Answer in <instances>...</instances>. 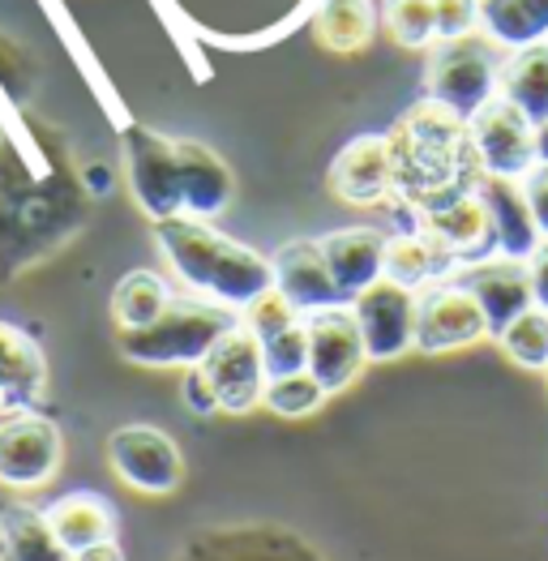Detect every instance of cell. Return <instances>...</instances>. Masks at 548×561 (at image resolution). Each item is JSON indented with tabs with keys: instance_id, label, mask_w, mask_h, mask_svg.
<instances>
[{
	"instance_id": "1",
	"label": "cell",
	"mask_w": 548,
	"mask_h": 561,
	"mask_svg": "<svg viewBox=\"0 0 548 561\" xmlns=\"http://www.w3.org/2000/svg\"><path fill=\"white\" fill-rule=\"evenodd\" d=\"M35 159L0 134V275L13 279L56 253L82 224V188L60 168H31Z\"/></svg>"
},
{
	"instance_id": "2",
	"label": "cell",
	"mask_w": 548,
	"mask_h": 561,
	"mask_svg": "<svg viewBox=\"0 0 548 561\" xmlns=\"http://www.w3.org/2000/svg\"><path fill=\"white\" fill-rule=\"evenodd\" d=\"M386 138L395 150V197L415 210L471 188L480 176L467 141V121L429 94L395 121Z\"/></svg>"
},
{
	"instance_id": "3",
	"label": "cell",
	"mask_w": 548,
	"mask_h": 561,
	"mask_svg": "<svg viewBox=\"0 0 548 561\" xmlns=\"http://www.w3.org/2000/svg\"><path fill=\"white\" fill-rule=\"evenodd\" d=\"M155 244L163 253V262L172 266V275L202 300L244 309L249 300H258L266 287H274L271 257L258 253L253 244H240L224 236L210 219H193L176 215L155 224Z\"/></svg>"
},
{
	"instance_id": "4",
	"label": "cell",
	"mask_w": 548,
	"mask_h": 561,
	"mask_svg": "<svg viewBox=\"0 0 548 561\" xmlns=\"http://www.w3.org/2000/svg\"><path fill=\"white\" fill-rule=\"evenodd\" d=\"M240 322V313L215 300H184L176 296L159 322L141 330H121L116 347L137 369H193L206 360V352Z\"/></svg>"
},
{
	"instance_id": "5",
	"label": "cell",
	"mask_w": 548,
	"mask_h": 561,
	"mask_svg": "<svg viewBox=\"0 0 548 561\" xmlns=\"http://www.w3.org/2000/svg\"><path fill=\"white\" fill-rule=\"evenodd\" d=\"M498 73L502 56L484 31L463 39H437L424 51V94L446 103L463 121H471L498 94Z\"/></svg>"
},
{
	"instance_id": "6",
	"label": "cell",
	"mask_w": 548,
	"mask_h": 561,
	"mask_svg": "<svg viewBox=\"0 0 548 561\" xmlns=\"http://www.w3.org/2000/svg\"><path fill=\"white\" fill-rule=\"evenodd\" d=\"M121 150H125V181H129L137 210L150 224L184 215L176 138H168V134H159L150 125H129L125 138H121Z\"/></svg>"
},
{
	"instance_id": "7",
	"label": "cell",
	"mask_w": 548,
	"mask_h": 561,
	"mask_svg": "<svg viewBox=\"0 0 548 561\" xmlns=\"http://www.w3.org/2000/svg\"><path fill=\"white\" fill-rule=\"evenodd\" d=\"M489 339V322L467 283H424L415 291V352L446 356Z\"/></svg>"
},
{
	"instance_id": "8",
	"label": "cell",
	"mask_w": 548,
	"mask_h": 561,
	"mask_svg": "<svg viewBox=\"0 0 548 561\" xmlns=\"http://www.w3.org/2000/svg\"><path fill=\"white\" fill-rule=\"evenodd\" d=\"M467 141H471V154L484 176L523 181L536 168V125L502 94H493L467 121Z\"/></svg>"
},
{
	"instance_id": "9",
	"label": "cell",
	"mask_w": 548,
	"mask_h": 561,
	"mask_svg": "<svg viewBox=\"0 0 548 561\" xmlns=\"http://www.w3.org/2000/svg\"><path fill=\"white\" fill-rule=\"evenodd\" d=\"M107 463L129 489L146 497H168L184 480L181 446L155 424H121L107 437Z\"/></svg>"
},
{
	"instance_id": "10",
	"label": "cell",
	"mask_w": 548,
	"mask_h": 561,
	"mask_svg": "<svg viewBox=\"0 0 548 561\" xmlns=\"http://www.w3.org/2000/svg\"><path fill=\"white\" fill-rule=\"evenodd\" d=\"M420 232L450 257V266H476L498 257V232L476 188L420 206Z\"/></svg>"
},
{
	"instance_id": "11",
	"label": "cell",
	"mask_w": 548,
	"mask_h": 561,
	"mask_svg": "<svg viewBox=\"0 0 548 561\" xmlns=\"http://www.w3.org/2000/svg\"><path fill=\"white\" fill-rule=\"evenodd\" d=\"M65 459V437L56 421H47L39 408L13 412L0 424V484L4 489H39L47 484Z\"/></svg>"
},
{
	"instance_id": "12",
	"label": "cell",
	"mask_w": 548,
	"mask_h": 561,
	"mask_svg": "<svg viewBox=\"0 0 548 561\" xmlns=\"http://www.w3.org/2000/svg\"><path fill=\"white\" fill-rule=\"evenodd\" d=\"M215 399H219V412L228 416H244L262 403V390H266V365H262V339L244 322L236 327L206 352V360L197 365Z\"/></svg>"
},
{
	"instance_id": "13",
	"label": "cell",
	"mask_w": 548,
	"mask_h": 561,
	"mask_svg": "<svg viewBox=\"0 0 548 561\" xmlns=\"http://www.w3.org/2000/svg\"><path fill=\"white\" fill-rule=\"evenodd\" d=\"M352 313L365 339L368 360L386 365V360H403L415 347V291L395 279L368 283L365 291L352 296Z\"/></svg>"
},
{
	"instance_id": "14",
	"label": "cell",
	"mask_w": 548,
	"mask_h": 561,
	"mask_svg": "<svg viewBox=\"0 0 548 561\" xmlns=\"http://www.w3.org/2000/svg\"><path fill=\"white\" fill-rule=\"evenodd\" d=\"M305 327H309V374L326 386V394H343L347 386H356V377L368 365V352L352 305L309 313Z\"/></svg>"
},
{
	"instance_id": "15",
	"label": "cell",
	"mask_w": 548,
	"mask_h": 561,
	"mask_svg": "<svg viewBox=\"0 0 548 561\" xmlns=\"http://www.w3.org/2000/svg\"><path fill=\"white\" fill-rule=\"evenodd\" d=\"M330 193L352 206H386L395 197V150L386 134L352 138L330 163Z\"/></svg>"
},
{
	"instance_id": "16",
	"label": "cell",
	"mask_w": 548,
	"mask_h": 561,
	"mask_svg": "<svg viewBox=\"0 0 548 561\" xmlns=\"http://www.w3.org/2000/svg\"><path fill=\"white\" fill-rule=\"evenodd\" d=\"M271 271H274V287L305 318L321 313V309H334V305H352L343 296V287L334 283V275H330L318 240H287V244H278L271 257Z\"/></svg>"
},
{
	"instance_id": "17",
	"label": "cell",
	"mask_w": 548,
	"mask_h": 561,
	"mask_svg": "<svg viewBox=\"0 0 548 561\" xmlns=\"http://www.w3.org/2000/svg\"><path fill=\"white\" fill-rule=\"evenodd\" d=\"M463 283H467L471 296L480 300V313H484V322H489V339H498L518 313H527V309L536 305L527 262H514V257H505V253L467 266V279Z\"/></svg>"
},
{
	"instance_id": "18",
	"label": "cell",
	"mask_w": 548,
	"mask_h": 561,
	"mask_svg": "<svg viewBox=\"0 0 548 561\" xmlns=\"http://www.w3.org/2000/svg\"><path fill=\"white\" fill-rule=\"evenodd\" d=\"M176 154H181V193H184V215L193 219H219L236 197V176L224 163L219 150H210L206 141L176 138Z\"/></svg>"
},
{
	"instance_id": "19",
	"label": "cell",
	"mask_w": 548,
	"mask_h": 561,
	"mask_svg": "<svg viewBox=\"0 0 548 561\" xmlns=\"http://www.w3.org/2000/svg\"><path fill=\"white\" fill-rule=\"evenodd\" d=\"M47 390V360L26 330L0 322V416L39 408Z\"/></svg>"
},
{
	"instance_id": "20",
	"label": "cell",
	"mask_w": 548,
	"mask_h": 561,
	"mask_svg": "<svg viewBox=\"0 0 548 561\" xmlns=\"http://www.w3.org/2000/svg\"><path fill=\"white\" fill-rule=\"evenodd\" d=\"M476 193L493 219V232H498V253L514 257V262H527L540 244V228H536V215L523 197L518 181H505V176H476Z\"/></svg>"
},
{
	"instance_id": "21",
	"label": "cell",
	"mask_w": 548,
	"mask_h": 561,
	"mask_svg": "<svg viewBox=\"0 0 548 561\" xmlns=\"http://www.w3.org/2000/svg\"><path fill=\"white\" fill-rule=\"evenodd\" d=\"M386 240L390 232H377V228H339L318 240L326 266L347 300L386 275Z\"/></svg>"
},
{
	"instance_id": "22",
	"label": "cell",
	"mask_w": 548,
	"mask_h": 561,
	"mask_svg": "<svg viewBox=\"0 0 548 561\" xmlns=\"http://www.w3.org/2000/svg\"><path fill=\"white\" fill-rule=\"evenodd\" d=\"M47 523L69 553L91 549L99 540H116V511L103 493H65L47 506Z\"/></svg>"
},
{
	"instance_id": "23",
	"label": "cell",
	"mask_w": 548,
	"mask_h": 561,
	"mask_svg": "<svg viewBox=\"0 0 548 561\" xmlns=\"http://www.w3.org/2000/svg\"><path fill=\"white\" fill-rule=\"evenodd\" d=\"M0 561H73V553L56 540L47 511L13 502L0 506Z\"/></svg>"
},
{
	"instance_id": "24",
	"label": "cell",
	"mask_w": 548,
	"mask_h": 561,
	"mask_svg": "<svg viewBox=\"0 0 548 561\" xmlns=\"http://www.w3.org/2000/svg\"><path fill=\"white\" fill-rule=\"evenodd\" d=\"M498 94L510 99L532 125L548 121V39L505 56L502 73H498Z\"/></svg>"
},
{
	"instance_id": "25",
	"label": "cell",
	"mask_w": 548,
	"mask_h": 561,
	"mask_svg": "<svg viewBox=\"0 0 548 561\" xmlns=\"http://www.w3.org/2000/svg\"><path fill=\"white\" fill-rule=\"evenodd\" d=\"M313 39L334 56H356L377 35V13L368 0H321L313 9Z\"/></svg>"
},
{
	"instance_id": "26",
	"label": "cell",
	"mask_w": 548,
	"mask_h": 561,
	"mask_svg": "<svg viewBox=\"0 0 548 561\" xmlns=\"http://www.w3.org/2000/svg\"><path fill=\"white\" fill-rule=\"evenodd\" d=\"M480 31L505 51L545 44L548 0H480Z\"/></svg>"
},
{
	"instance_id": "27",
	"label": "cell",
	"mask_w": 548,
	"mask_h": 561,
	"mask_svg": "<svg viewBox=\"0 0 548 561\" xmlns=\"http://www.w3.org/2000/svg\"><path fill=\"white\" fill-rule=\"evenodd\" d=\"M176 300L163 275L155 271H129L125 279L112 287V322L116 330H141L163 318V309Z\"/></svg>"
},
{
	"instance_id": "28",
	"label": "cell",
	"mask_w": 548,
	"mask_h": 561,
	"mask_svg": "<svg viewBox=\"0 0 548 561\" xmlns=\"http://www.w3.org/2000/svg\"><path fill=\"white\" fill-rule=\"evenodd\" d=\"M450 271V257L424 232H395L386 240V279L420 291L424 283H437Z\"/></svg>"
},
{
	"instance_id": "29",
	"label": "cell",
	"mask_w": 548,
	"mask_h": 561,
	"mask_svg": "<svg viewBox=\"0 0 548 561\" xmlns=\"http://www.w3.org/2000/svg\"><path fill=\"white\" fill-rule=\"evenodd\" d=\"M498 343H502V352L518 369L548 374V309L532 305L527 313H518V318L498 334Z\"/></svg>"
},
{
	"instance_id": "30",
	"label": "cell",
	"mask_w": 548,
	"mask_h": 561,
	"mask_svg": "<svg viewBox=\"0 0 548 561\" xmlns=\"http://www.w3.org/2000/svg\"><path fill=\"white\" fill-rule=\"evenodd\" d=\"M381 26L403 51H429L437 44L433 0H381Z\"/></svg>"
},
{
	"instance_id": "31",
	"label": "cell",
	"mask_w": 548,
	"mask_h": 561,
	"mask_svg": "<svg viewBox=\"0 0 548 561\" xmlns=\"http://www.w3.org/2000/svg\"><path fill=\"white\" fill-rule=\"evenodd\" d=\"M326 386L309 374H287V377H266V390H262V408H271L274 416L283 421H305L313 416L321 403H326Z\"/></svg>"
},
{
	"instance_id": "32",
	"label": "cell",
	"mask_w": 548,
	"mask_h": 561,
	"mask_svg": "<svg viewBox=\"0 0 548 561\" xmlns=\"http://www.w3.org/2000/svg\"><path fill=\"white\" fill-rule=\"evenodd\" d=\"M262 365H266V377H287L309 369V327H305V318L271 334V339H262Z\"/></svg>"
},
{
	"instance_id": "33",
	"label": "cell",
	"mask_w": 548,
	"mask_h": 561,
	"mask_svg": "<svg viewBox=\"0 0 548 561\" xmlns=\"http://www.w3.org/2000/svg\"><path fill=\"white\" fill-rule=\"evenodd\" d=\"M305 313L278 291V287H266L258 300H249L244 309H240V322L253 330L258 339H271V334H278V330H287L292 322H300Z\"/></svg>"
},
{
	"instance_id": "34",
	"label": "cell",
	"mask_w": 548,
	"mask_h": 561,
	"mask_svg": "<svg viewBox=\"0 0 548 561\" xmlns=\"http://www.w3.org/2000/svg\"><path fill=\"white\" fill-rule=\"evenodd\" d=\"M433 18H437V39H463V35H476L480 0H433Z\"/></svg>"
},
{
	"instance_id": "35",
	"label": "cell",
	"mask_w": 548,
	"mask_h": 561,
	"mask_svg": "<svg viewBox=\"0 0 548 561\" xmlns=\"http://www.w3.org/2000/svg\"><path fill=\"white\" fill-rule=\"evenodd\" d=\"M181 394H184V408H189L193 416H215V412H219V399H215L210 381H206V374H202L197 365H193V369H184Z\"/></svg>"
},
{
	"instance_id": "36",
	"label": "cell",
	"mask_w": 548,
	"mask_h": 561,
	"mask_svg": "<svg viewBox=\"0 0 548 561\" xmlns=\"http://www.w3.org/2000/svg\"><path fill=\"white\" fill-rule=\"evenodd\" d=\"M518 185H523V197H527V206H532V215H536L540 236H548V163H536Z\"/></svg>"
},
{
	"instance_id": "37",
	"label": "cell",
	"mask_w": 548,
	"mask_h": 561,
	"mask_svg": "<svg viewBox=\"0 0 548 561\" xmlns=\"http://www.w3.org/2000/svg\"><path fill=\"white\" fill-rule=\"evenodd\" d=\"M527 275H532V296H536V305L548 309V236H540L536 253L527 257Z\"/></svg>"
},
{
	"instance_id": "38",
	"label": "cell",
	"mask_w": 548,
	"mask_h": 561,
	"mask_svg": "<svg viewBox=\"0 0 548 561\" xmlns=\"http://www.w3.org/2000/svg\"><path fill=\"white\" fill-rule=\"evenodd\" d=\"M73 561H125V549H121L116 540H99L91 549H78Z\"/></svg>"
},
{
	"instance_id": "39",
	"label": "cell",
	"mask_w": 548,
	"mask_h": 561,
	"mask_svg": "<svg viewBox=\"0 0 548 561\" xmlns=\"http://www.w3.org/2000/svg\"><path fill=\"white\" fill-rule=\"evenodd\" d=\"M536 163H548V121L536 125Z\"/></svg>"
},
{
	"instance_id": "40",
	"label": "cell",
	"mask_w": 548,
	"mask_h": 561,
	"mask_svg": "<svg viewBox=\"0 0 548 561\" xmlns=\"http://www.w3.org/2000/svg\"><path fill=\"white\" fill-rule=\"evenodd\" d=\"M0 424H4V416H0Z\"/></svg>"
}]
</instances>
